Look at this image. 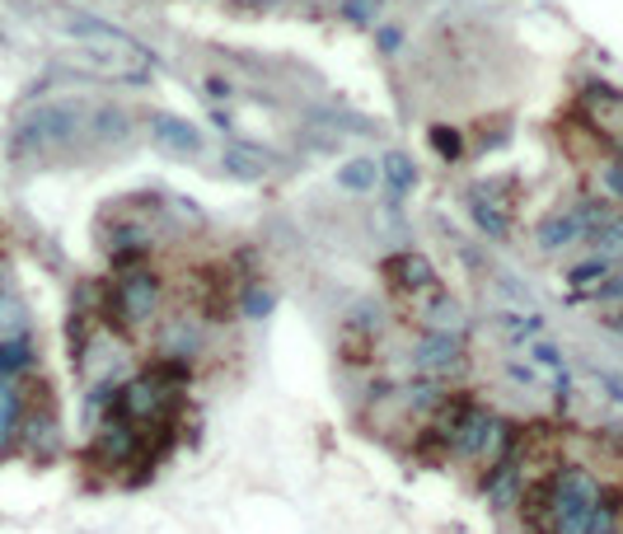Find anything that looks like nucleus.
Returning a JSON list of instances; mask_svg holds the SVG:
<instances>
[{"label":"nucleus","mask_w":623,"mask_h":534,"mask_svg":"<svg viewBox=\"0 0 623 534\" xmlns=\"http://www.w3.org/2000/svg\"><path fill=\"white\" fill-rule=\"evenodd\" d=\"M127 136H132V118L122 108L57 99L20 118L10 150L14 160H66V155H85V150H113Z\"/></svg>","instance_id":"f257e3e1"},{"label":"nucleus","mask_w":623,"mask_h":534,"mask_svg":"<svg viewBox=\"0 0 623 534\" xmlns=\"http://www.w3.org/2000/svg\"><path fill=\"white\" fill-rule=\"evenodd\" d=\"M543 488H549V534H623L614 497L596 469L558 464Z\"/></svg>","instance_id":"f03ea898"},{"label":"nucleus","mask_w":623,"mask_h":534,"mask_svg":"<svg viewBox=\"0 0 623 534\" xmlns=\"http://www.w3.org/2000/svg\"><path fill=\"white\" fill-rule=\"evenodd\" d=\"M160 310H164V281L150 272L146 258L122 263L103 295V314L113 319L118 333H142V328L160 319Z\"/></svg>","instance_id":"7ed1b4c3"},{"label":"nucleus","mask_w":623,"mask_h":534,"mask_svg":"<svg viewBox=\"0 0 623 534\" xmlns=\"http://www.w3.org/2000/svg\"><path fill=\"white\" fill-rule=\"evenodd\" d=\"M511 436H516V427H511L502 413L474 403L469 413H464V422L455 427V436H450L445 454L450 460H460V464H474V474H492V469L511 454Z\"/></svg>","instance_id":"20e7f679"},{"label":"nucleus","mask_w":623,"mask_h":534,"mask_svg":"<svg viewBox=\"0 0 623 534\" xmlns=\"http://www.w3.org/2000/svg\"><path fill=\"white\" fill-rule=\"evenodd\" d=\"M516 183L511 179H482L469 187V197H464V207H469L474 226L488 234V240H506L511 226H516Z\"/></svg>","instance_id":"39448f33"},{"label":"nucleus","mask_w":623,"mask_h":534,"mask_svg":"<svg viewBox=\"0 0 623 534\" xmlns=\"http://www.w3.org/2000/svg\"><path fill=\"white\" fill-rule=\"evenodd\" d=\"M576 118H582L586 128L604 141V146L623 150V89L590 81L582 89V99H576Z\"/></svg>","instance_id":"423d86ee"},{"label":"nucleus","mask_w":623,"mask_h":534,"mask_svg":"<svg viewBox=\"0 0 623 534\" xmlns=\"http://www.w3.org/2000/svg\"><path fill=\"white\" fill-rule=\"evenodd\" d=\"M408 361H413L417 375H427V380H445V375H455L464 366V338L445 333V328H427V333L408 348Z\"/></svg>","instance_id":"0eeeda50"},{"label":"nucleus","mask_w":623,"mask_h":534,"mask_svg":"<svg viewBox=\"0 0 623 534\" xmlns=\"http://www.w3.org/2000/svg\"><path fill=\"white\" fill-rule=\"evenodd\" d=\"M89 454L103 464V469H127V464H136L142 454H150L146 450V436H142V427H132L127 417H108L103 427H99V436H95V446H89Z\"/></svg>","instance_id":"6e6552de"},{"label":"nucleus","mask_w":623,"mask_h":534,"mask_svg":"<svg viewBox=\"0 0 623 534\" xmlns=\"http://www.w3.org/2000/svg\"><path fill=\"white\" fill-rule=\"evenodd\" d=\"M384 281H389V291L399 295V301H417V295H427L441 287V277H436V267L431 258L423 254H394V258H384Z\"/></svg>","instance_id":"1a4fd4ad"},{"label":"nucleus","mask_w":623,"mask_h":534,"mask_svg":"<svg viewBox=\"0 0 623 534\" xmlns=\"http://www.w3.org/2000/svg\"><path fill=\"white\" fill-rule=\"evenodd\" d=\"M150 136H155V146H160V150H174V155H197L201 150V132L193 128L188 118L160 113V118L150 122Z\"/></svg>","instance_id":"9d476101"},{"label":"nucleus","mask_w":623,"mask_h":534,"mask_svg":"<svg viewBox=\"0 0 623 534\" xmlns=\"http://www.w3.org/2000/svg\"><path fill=\"white\" fill-rule=\"evenodd\" d=\"M614 267L619 263H610V258H586V263H576L572 272H567V281H572V291L576 295H590V301H604V291H610V277H614Z\"/></svg>","instance_id":"9b49d317"},{"label":"nucleus","mask_w":623,"mask_h":534,"mask_svg":"<svg viewBox=\"0 0 623 534\" xmlns=\"http://www.w3.org/2000/svg\"><path fill=\"white\" fill-rule=\"evenodd\" d=\"M590 179H596V202L623 211V150L619 155H600V160L590 165Z\"/></svg>","instance_id":"f8f14e48"},{"label":"nucleus","mask_w":623,"mask_h":534,"mask_svg":"<svg viewBox=\"0 0 623 534\" xmlns=\"http://www.w3.org/2000/svg\"><path fill=\"white\" fill-rule=\"evenodd\" d=\"M20 432H24V399L10 385V375H0V454H10Z\"/></svg>","instance_id":"ddd939ff"},{"label":"nucleus","mask_w":623,"mask_h":534,"mask_svg":"<svg viewBox=\"0 0 623 534\" xmlns=\"http://www.w3.org/2000/svg\"><path fill=\"white\" fill-rule=\"evenodd\" d=\"M586 240H590V248H596L600 258L619 263V258H623V211H610V216H604V221H600L596 230L586 234Z\"/></svg>","instance_id":"4468645a"},{"label":"nucleus","mask_w":623,"mask_h":534,"mask_svg":"<svg viewBox=\"0 0 623 534\" xmlns=\"http://www.w3.org/2000/svg\"><path fill=\"white\" fill-rule=\"evenodd\" d=\"M376 179H380V169H376V160H347L338 169V183L347 187V193H370V187H376Z\"/></svg>","instance_id":"2eb2a0df"},{"label":"nucleus","mask_w":623,"mask_h":534,"mask_svg":"<svg viewBox=\"0 0 623 534\" xmlns=\"http://www.w3.org/2000/svg\"><path fill=\"white\" fill-rule=\"evenodd\" d=\"M225 169L235 179H262V174H268V160H262V150L235 146V150H225Z\"/></svg>","instance_id":"dca6fc26"},{"label":"nucleus","mask_w":623,"mask_h":534,"mask_svg":"<svg viewBox=\"0 0 623 534\" xmlns=\"http://www.w3.org/2000/svg\"><path fill=\"white\" fill-rule=\"evenodd\" d=\"M427 141H431V150H441L445 165H455V160H464V155H469V146H464V136H460L455 128H431Z\"/></svg>","instance_id":"f3484780"},{"label":"nucleus","mask_w":623,"mask_h":534,"mask_svg":"<svg viewBox=\"0 0 623 534\" xmlns=\"http://www.w3.org/2000/svg\"><path fill=\"white\" fill-rule=\"evenodd\" d=\"M384 174H389V183H394V193H408V187L417 183V169H413L408 155H389V160H384Z\"/></svg>","instance_id":"a211bd4d"},{"label":"nucleus","mask_w":623,"mask_h":534,"mask_svg":"<svg viewBox=\"0 0 623 534\" xmlns=\"http://www.w3.org/2000/svg\"><path fill=\"white\" fill-rule=\"evenodd\" d=\"M240 310L244 314H254V319H262V314H268L272 310V291H262V287H254V291H240Z\"/></svg>","instance_id":"6ab92c4d"},{"label":"nucleus","mask_w":623,"mask_h":534,"mask_svg":"<svg viewBox=\"0 0 623 534\" xmlns=\"http://www.w3.org/2000/svg\"><path fill=\"white\" fill-rule=\"evenodd\" d=\"M384 5H380V0H347V5H342V14H347V20L352 24H376V14H380Z\"/></svg>","instance_id":"aec40b11"},{"label":"nucleus","mask_w":623,"mask_h":534,"mask_svg":"<svg viewBox=\"0 0 623 534\" xmlns=\"http://www.w3.org/2000/svg\"><path fill=\"white\" fill-rule=\"evenodd\" d=\"M240 10H268V5H282V0H235Z\"/></svg>","instance_id":"412c9836"},{"label":"nucleus","mask_w":623,"mask_h":534,"mask_svg":"<svg viewBox=\"0 0 623 534\" xmlns=\"http://www.w3.org/2000/svg\"><path fill=\"white\" fill-rule=\"evenodd\" d=\"M614 511H619V525H623V488H619V497H614Z\"/></svg>","instance_id":"4be33fe9"}]
</instances>
